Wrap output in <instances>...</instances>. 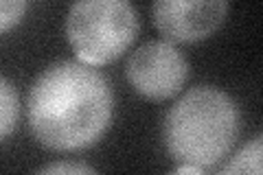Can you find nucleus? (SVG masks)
I'll list each match as a JSON object with an SVG mask.
<instances>
[{
	"label": "nucleus",
	"instance_id": "20e7f679",
	"mask_svg": "<svg viewBox=\"0 0 263 175\" xmlns=\"http://www.w3.org/2000/svg\"><path fill=\"white\" fill-rule=\"evenodd\" d=\"M127 81L138 94L162 101L180 92L189 77V62L182 51L167 40H149L129 55Z\"/></svg>",
	"mask_w": 263,
	"mask_h": 175
},
{
	"label": "nucleus",
	"instance_id": "6e6552de",
	"mask_svg": "<svg viewBox=\"0 0 263 175\" xmlns=\"http://www.w3.org/2000/svg\"><path fill=\"white\" fill-rule=\"evenodd\" d=\"M29 5L24 0H0V33L13 29L24 13H27Z\"/></svg>",
	"mask_w": 263,
	"mask_h": 175
},
{
	"label": "nucleus",
	"instance_id": "0eeeda50",
	"mask_svg": "<svg viewBox=\"0 0 263 175\" xmlns=\"http://www.w3.org/2000/svg\"><path fill=\"white\" fill-rule=\"evenodd\" d=\"M20 116V99L13 83L0 74V143L13 134Z\"/></svg>",
	"mask_w": 263,
	"mask_h": 175
},
{
	"label": "nucleus",
	"instance_id": "423d86ee",
	"mask_svg": "<svg viewBox=\"0 0 263 175\" xmlns=\"http://www.w3.org/2000/svg\"><path fill=\"white\" fill-rule=\"evenodd\" d=\"M261 153H263V136L257 134L250 143H246L239 151L230 158L219 175H261Z\"/></svg>",
	"mask_w": 263,
	"mask_h": 175
},
{
	"label": "nucleus",
	"instance_id": "39448f33",
	"mask_svg": "<svg viewBox=\"0 0 263 175\" xmlns=\"http://www.w3.org/2000/svg\"><path fill=\"white\" fill-rule=\"evenodd\" d=\"M228 15L224 0H158L152 18L167 42H200L213 35Z\"/></svg>",
	"mask_w": 263,
	"mask_h": 175
},
{
	"label": "nucleus",
	"instance_id": "1a4fd4ad",
	"mask_svg": "<svg viewBox=\"0 0 263 175\" xmlns=\"http://www.w3.org/2000/svg\"><path fill=\"white\" fill-rule=\"evenodd\" d=\"M33 175H99V173L86 162H68V160H64V162L46 164Z\"/></svg>",
	"mask_w": 263,
	"mask_h": 175
},
{
	"label": "nucleus",
	"instance_id": "9d476101",
	"mask_svg": "<svg viewBox=\"0 0 263 175\" xmlns=\"http://www.w3.org/2000/svg\"><path fill=\"white\" fill-rule=\"evenodd\" d=\"M169 175H206L202 169H197V166H191V164H180L178 169H174Z\"/></svg>",
	"mask_w": 263,
	"mask_h": 175
},
{
	"label": "nucleus",
	"instance_id": "f257e3e1",
	"mask_svg": "<svg viewBox=\"0 0 263 175\" xmlns=\"http://www.w3.org/2000/svg\"><path fill=\"white\" fill-rule=\"evenodd\" d=\"M114 116L110 81L92 66L64 60L37 74L27 96L31 134L53 151H81L108 131Z\"/></svg>",
	"mask_w": 263,
	"mask_h": 175
},
{
	"label": "nucleus",
	"instance_id": "7ed1b4c3",
	"mask_svg": "<svg viewBox=\"0 0 263 175\" xmlns=\"http://www.w3.org/2000/svg\"><path fill=\"white\" fill-rule=\"evenodd\" d=\"M138 33V13L127 0H79L66 15V37L86 66L119 60Z\"/></svg>",
	"mask_w": 263,
	"mask_h": 175
},
{
	"label": "nucleus",
	"instance_id": "f03ea898",
	"mask_svg": "<svg viewBox=\"0 0 263 175\" xmlns=\"http://www.w3.org/2000/svg\"><path fill=\"white\" fill-rule=\"evenodd\" d=\"M239 107L215 86H195L169 107L162 143L178 164L197 169L217 164L239 138Z\"/></svg>",
	"mask_w": 263,
	"mask_h": 175
}]
</instances>
